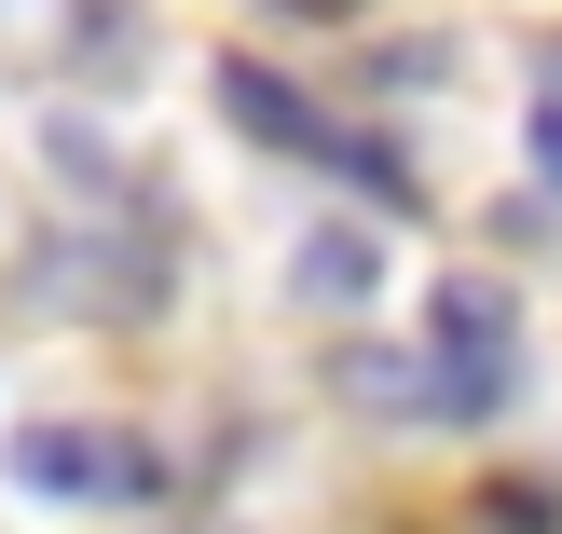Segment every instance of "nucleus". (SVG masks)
<instances>
[{
  "label": "nucleus",
  "instance_id": "2",
  "mask_svg": "<svg viewBox=\"0 0 562 534\" xmlns=\"http://www.w3.org/2000/svg\"><path fill=\"white\" fill-rule=\"evenodd\" d=\"M521 398V302L494 274H439L426 288V411L439 425H481Z\"/></svg>",
  "mask_w": 562,
  "mask_h": 534
},
{
  "label": "nucleus",
  "instance_id": "4",
  "mask_svg": "<svg viewBox=\"0 0 562 534\" xmlns=\"http://www.w3.org/2000/svg\"><path fill=\"white\" fill-rule=\"evenodd\" d=\"M289 288H302V302H329V316H357V302L384 288V247L357 234V219H316V234L289 247Z\"/></svg>",
  "mask_w": 562,
  "mask_h": 534
},
{
  "label": "nucleus",
  "instance_id": "6",
  "mask_svg": "<svg viewBox=\"0 0 562 534\" xmlns=\"http://www.w3.org/2000/svg\"><path fill=\"white\" fill-rule=\"evenodd\" d=\"M481 521H494V534H562V508H549V493H521V480H494Z\"/></svg>",
  "mask_w": 562,
  "mask_h": 534
},
{
  "label": "nucleus",
  "instance_id": "3",
  "mask_svg": "<svg viewBox=\"0 0 562 534\" xmlns=\"http://www.w3.org/2000/svg\"><path fill=\"white\" fill-rule=\"evenodd\" d=\"M14 480L27 493H69V508H151L165 466H151V439H124V425H27L14 439Z\"/></svg>",
  "mask_w": 562,
  "mask_h": 534
},
{
  "label": "nucleus",
  "instance_id": "1",
  "mask_svg": "<svg viewBox=\"0 0 562 534\" xmlns=\"http://www.w3.org/2000/svg\"><path fill=\"white\" fill-rule=\"evenodd\" d=\"M220 110H234L261 151H302V164H329V179H357V206H371V219H412V206H426V179H412L384 137L329 124V110H316V96H289L261 55H220Z\"/></svg>",
  "mask_w": 562,
  "mask_h": 534
},
{
  "label": "nucleus",
  "instance_id": "5",
  "mask_svg": "<svg viewBox=\"0 0 562 534\" xmlns=\"http://www.w3.org/2000/svg\"><path fill=\"white\" fill-rule=\"evenodd\" d=\"M521 151H536V179L562 192V69L536 82V110H521Z\"/></svg>",
  "mask_w": 562,
  "mask_h": 534
},
{
  "label": "nucleus",
  "instance_id": "7",
  "mask_svg": "<svg viewBox=\"0 0 562 534\" xmlns=\"http://www.w3.org/2000/svg\"><path fill=\"white\" fill-rule=\"evenodd\" d=\"M274 14H302V27H344V14H371V0H274Z\"/></svg>",
  "mask_w": 562,
  "mask_h": 534
}]
</instances>
